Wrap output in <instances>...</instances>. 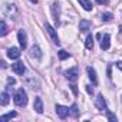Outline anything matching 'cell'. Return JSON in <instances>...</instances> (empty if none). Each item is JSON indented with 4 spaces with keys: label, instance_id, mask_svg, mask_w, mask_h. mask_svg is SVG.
Instances as JSON below:
<instances>
[{
    "label": "cell",
    "instance_id": "26",
    "mask_svg": "<svg viewBox=\"0 0 122 122\" xmlns=\"http://www.w3.org/2000/svg\"><path fill=\"white\" fill-rule=\"evenodd\" d=\"M96 2H98L99 5H108V3H109L108 0H96Z\"/></svg>",
    "mask_w": 122,
    "mask_h": 122
},
{
    "label": "cell",
    "instance_id": "1",
    "mask_svg": "<svg viewBox=\"0 0 122 122\" xmlns=\"http://www.w3.org/2000/svg\"><path fill=\"white\" fill-rule=\"evenodd\" d=\"M13 101H15V103L17 106H26L27 105V93H26V91L23 88L17 89L15 92V95H13Z\"/></svg>",
    "mask_w": 122,
    "mask_h": 122
},
{
    "label": "cell",
    "instance_id": "9",
    "mask_svg": "<svg viewBox=\"0 0 122 122\" xmlns=\"http://www.w3.org/2000/svg\"><path fill=\"white\" fill-rule=\"evenodd\" d=\"M109 46H111V36L106 33V35H103V37H101V49L108 50Z\"/></svg>",
    "mask_w": 122,
    "mask_h": 122
},
{
    "label": "cell",
    "instance_id": "15",
    "mask_svg": "<svg viewBox=\"0 0 122 122\" xmlns=\"http://www.w3.org/2000/svg\"><path fill=\"white\" fill-rule=\"evenodd\" d=\"M5 13H6L7 16L13 17V16L16 15V7H15L13 5H7V6H6V9H5Z\"/></svg>",
    "mask_w": 122,
    "mask_h": 122
},
{
    "label": "cell",
    "instance_id": "27",
    "mask_svg": "<svg viewBox=\"0 0 122 122\" xmlns=\"http://www.w3.org/2000/svg\"><path fill=\"white\" fill-rule=\"evenodd\" d=\"M115 65H116V68H118V69H121V71H122V60H119V62H116Z\"/></svg>",
    "mask_w": 122,
    "mask_h": 122
},
{
    "label": "cell",
    "instance_id": "19",
    "mask_svg": "<svg viewBox=\"0 0 122 122\" xmlns=\"http://www.w3.org/2000/svg\"><path fill=\"white\" fill-rule=\"evenodd\" d=\"M57 56H59L60 60H65V59H69L71 57V53H68L66 50H59L57 52Z\"/></svg>",
    "mask_w": 122,
    "mask_h": 122
},
{
    "label": "cell",
    "instance_id": "8",
    "mask_svg": "<svg viewBox=\"0 0 122 122\" xmlns=\"http://www.w3.org/2000/svg\"><path fill=\"white\" fill-rule=\"evenodd\" d=\"M20 55H22V50L19 49V47H10L9 50H7V57L9 59H19L20 57Z\"/></svg>",
    "mask_w": 122,
    "mask_h": 122
},
{
    "label": "cell",
    "instance_id": "10",
    "mask_svg": "<svg viewBox=\"0 0 122 122\" xmlns=\"http://www.w3.org/2000/svg\"><path fill=\"white\" fill-rule=\"evenodd\" d=\"M30 56L35 57V59H40L42 57V50H40L39 45H33L30 47Z\"/></svg>",
    "mask_w": 122,
    "mask_h": 122
},
{
    "label": "cell",
    "instance_id": "29",
    "mask_svg": "<svg viewBox=\"0 0 122 122\" xmlns=\"http://www.w3.org/2000/svg\"><path fill=\"white\" fill-rule=\"evenodd\" d=\"M86 92H88V93H93V89H92V86H86Z\"/></svg>",
    "mask_w": 122,
    "mask_h": 122
},
{
    "label": "cell",
    "instance_id": "17",
    "mask_svg": "<svg viewBox=\"0 0 122 122\" xmlns=\"http://www.w3.org/2000/svg\"><path fill=\"white\" fill-rule=\"evenodd\" d=\"M16 116H17V113H16V112H9V113H6V115H2V116H0V122H6L7 119L16 118Z\"/></svg>",
    "mask_w": 122,
    "mask_h": 122
},
{
    "label": "cell",
    "instance_id": "16",
    "mask_svg": "<svg viewBox=\"0 0 122 122\" xmlns=\"http://www.w3.org/2000/svg\"><path fill=\"white\" fill-rule=\"evenodd\" d=\"M52 13H53L55 20L59 23V5H57V3H53V6H52Z\"/></svg>",
    "mask_w": 122,
    "mask_h": 122
},
{
    "label": "cell",
    "instance_id": "31",
    "mask_svg": "<svg viewBox=\"0 0 122 122\" xmlns=\"http://www.w3.org/2000/svg\"><path fill=\"white\" fill-rule=\"evenodd\" d=\"M119 30H121V35H122V26H119Z\"/></svg>",
    "mask_w": 122,
    "mask_h": 122
},
{
    "label": "cell",
    "instance_id": "21",
    "mask_svg": "<svg viewBox=\"0 0 122 122\" xmlns=\"http://www.w3.org/2000/svg\"><path fill=\"white\" fill-rule=\"evenodd\" d=\"M71 115H72L73 118H78V116H79V109H78V105H76V103H73V105L71 106Z\"/></svg>",
    "mask_w": 122,
    "mask_h": 122
},
{
    "label": "cell",
    "instance_id": "7",
    "mask_svg": "<svg viewBox=\"0 0 122 122\" xmlns=\"http://www.w3.org/2000/svg\"><path fill=\"white\" fill-rule=\"evenodd\" d=\"M12 71L17 75H23L26 72V66L23 65V62H16V63L12 65Z\"/></svg>",
    "mask_w": 122,
    "mask_h": 122
},
{
    "label": "cell",
    "instance_id": "23",
    "mask_svg": "<svg viewBox=\"0 0 122 122\" xmlns=\"http://www.w3.org/2000/svg\"><path fill=\"white\" fill-rule=\"evenodd\" d=\"M7 32H9V27H7V25H6V22L2 20V32H0V35H2V36H6Z\"/></svg>",
    "mask_w": 122,
    "mask_h": 122
},
{
    "label": "cell",
    "instance_id": "5",
    "mask_svg": "<svg viewBox=\"0 0 122 122\" xmlns=\"http://www.w3.org/2000/svg\"><path fill=\"white\" fill-rule=\"evenodd\" d=\"M45 27H46V32L49 33V36L52 37L53 43L59 46V45H60V42H59V37H57V33H56V30H55V29H53V27H52L49 23H46V25H45Z\"/></svg>",
    "mask_w": 122,
    "mask_h": 122
},
{
    "label": "cell",
    "instance_id": "18",
    "mask_svg": "<svg viewBox=\"0 0 122 122\" xmlns=\"http://www.w3.org/2000/svg\"><path fill=\"white\" fill-rule=\"evenodd\" d=\"M9 99H10L9 93H7V92H2V101H0V103H2V106H6V105L9 103Z\"/></svg>",
    "mask_w": 122,
    "mask_h": 122
},
{
    "label": "cell",
    "instance_id": "28",
    "mask_svg": "<svg viewBox=\"0 0 122 122\" xmlns=\"http://www.w3.org/2000/svg\"><path fill=\"white\" fill-rule=\"evenodd\" d=\"M71 88H72V92H73L75 95H78V89H76V86H75V85H72Z\"/></svg>",
    "mask_w": 122,
    "mask_h": 122
},
{
    "label": "cell",
    "instance_id": "22",
    "mask_svg": "<svg viewBox=\"0 0 122 122\" xmlns=\"http://www.w3.org/2000/svg\"><path fill=\"white\" fill-rule=\"evenodd\" d=\"M102 22H111L112 19H113V15L112 13H109V12H106V13H102Z\"/></svg>",
    "mask_w": 122,
    "mask_h": 122
},
{
    "label": "cell",
    "instance_id": "4",
    "mask_svg": "<svg viewBox=\"0 0 122 122\" xmlns=\"http://www.w3.org/2000/svg\"><path fill=\"white\" fill-rule=\"evenodd\" d=\"M56 113L60 119H66L68 115H71V109L66 106H62V105H56Z\"/></svg>",
    "mask_w": 122,
    "mask_h": 122
},
{
    "label": "cell",
    "instance_id": "32",
    "mask_svg": "<svg viewBox=\"0 0 122 122\" xmlns=\"http://www.w3.org/2000/svg\"><path fill=\"white\" fill-rule=\"evenodd\" d=\"M121 99H122V96H121Z\"/></svg>",
    "mask_w": 122,
    "mask_h": 122
},
{
    "label": "cell",
    "instance_id": "6",
    "mask_svg": "<svg viewBox=\"0 0 122 122\" xmlns=\"http://www.w3.org/2000/svg\"><path fill=\"white\" fill-rule=\"evenodd\" d=\"M17 39H19L20 47L25 50L26 46H27V35H26V32H25V30H19V32H17Z\"/></svg>",
    "mask_w": 122,
    "mask_h": 122
},
{
    "label": "cell",
    "instance_id": "20",
    "mask_svg": "<svg viewBox=\"0 0 122 122\" xmlns=\"http://www.w3.org/2000/svg\"><path fill=\"white\" fill-rule=\"evenodd\" d=\"M85 45H86V49H92V47H93V36H92V35H88V36H86Z\"/></svg>",
    "mask_w": 122,
    "mask_h": 122
},
{
    "label": "cell",
    "instance_id": "24",
    "mask_svg": "<svg viewBox=\"0 0 122 122\" xmlns=\"http://www.w3.org/2000/svg\"><path fill=\"white\" fill-rule=\"evenodd\" d=\"M106 116H108V119H109V121H112V122H116V116H115L113 113H111L109 111H106Z\"/></svg>",
    "mask_w": 122,
    "mask_h": 122
},
{
    "label": "cell",
    "instance_id": "30",
    "mask_svg": "<svg viewBox=\"0 0 122 122\" xmlns=\"http://www.w3.org/2000/svg\"><path fill=\"white\" fill-rule=\"evenodd\" d=\"M30 2H32V3H37V2H39V0H30Z\"/></svg>",
    "mask_w": 122,
    "mask_h": 122
},
{
    "label": "cell",
    "instance_id": "14",
    "mask_svg": "<svg viewBox=\"0 0 122 122\" xmlns=\"http://www.w3.org/2000/svg\"><path fill=\"white\" fill-rule=\"evenodd\" d=\"M78 2H79V5H81L86 12H91V10H92V2H91V0H78Z\"/></svg>",
    "mask_w": 122,
    "mask_h": 122
},
{
    "label": "cell",
    "instance_id": "13",
    "mask_svg": "<svg viewBox=\"0 0 122 122\" xmlns=\"http://www.w3.org/2000/svg\"><path fill=\"white\" fill-rule=\"evenodd\" d=\"M91 22L89 20H86V19H83V20H81V23H79V30L81 32H88L89 29H91Z\"/></svg>",
    "mask_w": 122,
    "mask_h": 122
},
{
    "label": "cell",
    "instance_id": "3",
    "mask_svg": "<svg viewBox=\"0 0 122 122\" xmlns=\"http://www.w3.org/2000/svg\"><path fill=\"white\" fill-rule=\"evenodd\" d=\"M95 105H96V108H98L99 111H103V112H106V111H108V105H106V101H105V98H103V95H102V93H99V95L96 96Z\"/></svg>",
    "mask_w": 122,
    "mask_h": 122
},
{
    "label": "cell",
    "instance_id": "25",
    "mask_svg": "<svg viewBox=\"0 0 122 122\" xmlns=\"http://www.w3.org/2000/svg\"><path fill=\"white\" fill-rule=\"evenodd\" d=\"M15 83H16L15 78H7V85H15Z\"/></svg>",
    "mask_w": 122,
    "mask_h": 122
},
{
    "label": "cell",
    "instance_id": "11",
    "mask_svg": "<svg viewBox=\"0 0 122 122\" xmlns=\"http://www.w3.org/2000/svg\"><path fill=\"white\" fill-rule=\"evenodd\" d=\"M86 72H88V75H89V79L92 81V83H93V85H98V76H96V72H95V69H93L92 66H88V68H86Z\"/></svg>",
    "mask_w": 122,
    "mask_h": 122
},
{
    "label": "cell",
    "instance_id": "12",
    "mask_svg": "<svg viewBox=\"0 0 122 122\" xmlns=\"http://www.w3.org/2000/svg\"><path fill=\"white\" fill-rule=\"evenodd\" d=\"M33 109L37 112V113H43V101L37 96L35 98V103H33Z\"/></svg>",
    "mask_w": 122,
    "mask_h": 122
},
{
    "label": "cell",
    "instance_id": "2",
    "mask_svg": "<svg viewBox=\"0 0 122 122\" xmlns=\"http://www.w3.org/2000/svg\"><path fill=\"white\" fill-rule=\"evenodd\" d=\"M65 76L69 82H76L78 81V76H79V69L78 68H72L69 71L65 72Z\"/></svg>",
    "mask_w": 122,
    "mask_h": 122
}]
</instances>
